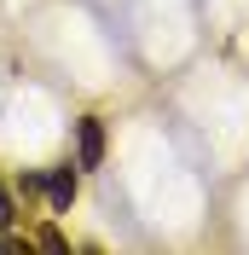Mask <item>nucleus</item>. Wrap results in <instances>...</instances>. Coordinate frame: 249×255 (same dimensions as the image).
Listing matches in <instances>:
<instances>
[{"mask_svg":"<svg viewBox=\"0 0 249 255\" xmlns=\"http://www.w3.org/2000/svg\"><path fill=\"white\" fill-rule=\"evenodd\" d=\"M29 250H47V255H70V244H64V232H52V226H41L29 238Z\"/></svg>","mask_w":249,"mask_h":255,"instance_id":"obj_3","label":"nucleus"},{"mask_svg":"<svg viewBox=\"0 0 249 255\" xmlns=\"http://www.w3.org/2000/svg\"><path fill=\"white\" fill-rule=\"evenodd\" d=\"M99 162H105V122L81 116L76 122V168H99Z\"/></svg>","mask_w":249,"mask_h":255,"instance_id":"obj_2","label":"nucleus"},{"mask_svg":"<svg viewBox=\"0 0 249 255\" xmlns=\"http://www.w3.org/2000/svg\"><path fill=\"white\" fill-rule=\"evenodd\" d=\"M17 197H41V174H17Z\"/></svg>","mask_w":249,"mask_h":255,"instance_id":"obj_4","label":"nucleus"},{"mask_svg":"<svg viewBox=\"0 0 249 255\" xmlns=\"http://www.w3.org/2000/svg\"><path fill=\"white\" fill-rule=\"evenodd\" d=\"M76 168H70V162H58V168H47V174H41V197H47V209L52 215H70V203H76Z\"/></svg>","mask_w":249,"mask_h":255,"instance_id":"obj_1","label":"nucleus"}]
</instances>
